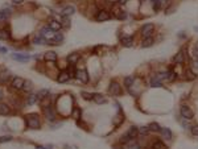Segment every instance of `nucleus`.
Returning a JSON list of instances; mask_svg holds the SVG:
<instances>
[{"label": "nucleus", "instance_id": "1", "mask_svg": "<svg viewBox=\"0 0 198 149\" xmlns=\"http://www.w3.org/2000/svg\"><path fill=\"white\" fill-rule=\"evenodd\" d=\"M137 136H139V128L132 126V127H129V129L122 136L120 143H122V144H128L131 140H135V139L137 137Z\"/></svg>", "mask_w": 198, "mask_h": 149}, {"label": "nucleus", "instance_id": "2", "mask_svg": "<svg viewBox=\"0 0 198 149\" xmlns=\"http://www.w3.org/2000/svg\"><path fill=\"white\" fill-rule=\"evenodd\" d=\"M27 126L32 128V129H38L41 123H40V119L36 114H32V115H28L27 116Z\"/></svg>", "mask_w": 198, "mask_h": 149}, {"label": "nucleus", "instance_id": "3", "mask_svg": "<svg viewBox=\"0 0 198 149\" xmlns=\"http://www.w3.org/2000/svg\"><path fill=\"white\" fill-rule=\"evenodd\" d=\"M180 114L182 116V119H185V120H192L194 118L193 110L189 106H186V104H182V106L180 107Z\"/></svg>", "mask_w": 198, "mask_h": 149}, {"label": "nucleus", "instance_id": "4", "mask_svg": "<svg viewBox=\"0 0 198 149\" xmlns=\"http://www.w3.org/2000/svg\"><path fill=\"white\" fill-rule=\"evenodd\" d=\"M153 32H154V24L152 23H147L144 24V25L141 27V29H140V33L143 37H152V34H153Z\"/></svg>", "mask_w": 198, "mask_h": 149}, {"label": "nucleus", "instance_id": "5", "mask_svg": "<svg viewBox=\"0 0 198 149\" xmlns=\"http://www.w3.org/2000/svg\"><path fill=\"white\" fill-rule=\"evenodd\" d=\"M108 92L114 96H119L122 95V86L118 82H111L110 87H108Z\"/></svg>", "mask_w": 198, "mask_h": 149}, {"label": "nucleus", "instance_id": "6", "mask_svg": "<svg viewBox=\"0 0 198 149\" xmlns=\"http://www.w3.org/2000/svg\"><path fill=\"white\" fill-rule=\"evenodd\" d=\"M111 19V15H110V12L108 11H106V9H101V11H98V13L97 16H95V20L99 23H103V21H107V20H110Z\"/></svg>", "mask_w": 198, "mask_h": 149}, {"label": "nucleus", "instance_id": "7", "mask_svg": "<svg viewBox=\"0 0 198 149\" xmlns=\"http://www.w3.org/2000/svg\"><path fill=\"white\" fill-rule=\"evenodd\" d=\"M75 78H77L79 82L82 83H87L89 82V74L87 71L83 69V70H75Z\"/></svg>", "mask_w": 198, "mask_h": 149}, {"label": "nucleus", "instance_id": "8", "mask_svg": "<svg viewBox=\"0 0 198 149\" xmlns=\"http://www.w3.org/2000/svg\"><path fill=\"white\" fill-rule=\"evenodd\" d=\"M186 50L185 49H181L178 53L174 55V58H173V61L177 63V65H182V63L185 62V59H186Z\"/></svg>", "mask_w": 198, "mask_h": 149}, {"label": "nucleus", "instance_id": "9", "mask_svg": "<svg viewBox=\"0 0 198 149\" xmlns=\"http://www.w3.org/2000/svg\"><path fill=\"white\" fill-rule=\"evenodd\" d=\"M40 34L42 36V37H45L48 41H49V40H51L55 36V33H54V30H51L49 27H45V28H42L41 30H40Z\"/></svg>", "mask_w": 198, "mask_h": 149}, {"label": "nucleus", "instance_id": "10", "mask_svg": "<svg viewBox=\"0 0 198 149\" xmlns=\"http://www.w3.org/2000/svg\"><path fill=\"white\" fill-rule=\"evenodd\" d=\"M44 115H45V118H46L48 120H50V122L55 120V112H54V110H53V107H50V106L44 107Z\"/></svg>", "mask_w": 198, "mask_h": 149}, {"label": "nucleus", "instance_id": "11", "mask_svg": "<svg viewBox=\"0 0 198 149\" xmlns=\"http://www.w3.org/2000/svg\"><path fill=\"white\" fill-rule=\"evenodd\" d=\"M120 42H122V45L124 46V48H131V46L133 45L135 40H133L132 36H124V37L120 38Z\"/></svg>", "mask_w": 198, "mask_h": 149}, {"label": "nucleus", "instance_id": "12", "mask_svg": "<svg viewBox=\"0 0 198 149\" xmlns=\"http://www.w3.org/2000/svg\"><path fill=\"white\" fill-rule=\"evenodd\" d=\"M71 78L70 76V74H69V71L67 70H62L61 73L58 74V76H57V82H59V83H65V82H67Z\"/></svg>", "mask_w": 198, "mask_h": 149}, {"label": "nucleus", "instance_id": "13", "mask_svg": "<svg viewBox=\"0 0 198 149\" xmlns=\"http://www.w3.org/2000/svg\"><path fill=\"white\" fill-rule=\"evenodd\" d=\"M12 58L15 61H20V62H28L30 59L29 54H20V53H13L12 54Z\"/></svg>", "mask_w": 198, "mask_h": 149}, {"label": "nucleus", "instance_id": "14", "mask_svg": "<svg viewBox=\"0 0 198 149\" xmlns=\"http://www.w3.org/2000/svg\"><path fill=\"white\" fill-rule=\"evenodd\" d=\"M62 40H63V34L62 33H55V36L51 40H49L48 44H49V45H59V44L62 42Z\"/></svg>", "mask_w": 198, "mask_h": 149}, {"label": "nucleus", "instance_id": "15", "mask_svg": "<svg viewBox=\"0 0 198 149\" xmlns=\"http://www.w3.org/2000/svg\"><path fill=\"white\" fill-rule=\"evenodd\" d=\"M75 12V8L73 5H66L62 8L61 11V16H65V17H69V16H71Z\"/></svg>", "mask_w": 198, "mask_h": 149}, {"label": "nucleus", "instance_id": "16", "mask_svg": "<svg viewBox=\"0 0 198 149\" xmlns=\"http://www.w3.org/2000/svg\"><path fill=\"white\" fill-rule=\"evenodd\" d=\"M160 133L162 136V139H165V140H172L173 139V133H172V131H170V128H161V131H160Z\"/></svg>", "mask_w": 198, "mask_h": 149}, {"label": "nucleus", "instance_id": "17", "mask_svg": "<svg viewBox=\"0 0 198 149\" xmlns=\"http://www.w3.org/2000/svg\"><path fill=\"white\" fill-rule=\"evenodd\" d=\"M24 84H25V80H24L23 78H15L13 82H12V86H13L15 88H17V90H20V88L24 87Z\"/></svg>", "mask_w": 198, "mask_h": 149}, {"label": "nucleus", "instance_id": "18", "mask_svg": "<svg viewBox=\"0 0 198 149\" xmlns=\"http://www.w3.org/2000/svg\"><path fill=\"white\" fill-rule=\"evenodd\" d=\"M44 58H45V61H48V62H55L57 61V54H55L54 51H46Z\"/></svg>", "mask_w": 198, "mask_h": 149}, {"label": "nucleus", "instance_id": "19", "mask_svg": "<svg viewBox=\"0 0 198 149\" xmlns=\"http://www.w3.org/2000/svg\"><path fill=\"white\" fill-rule=\"evenodd\" d=\"M79 61V54L78 53H71V54H69L67 55V62L70 63V65H75Z\"/></svg>", "mask_w": 198, "mask_h": 149}, {"label": "nucleus", "instance_id": "20", "mask_svg": "<svg viewBox=\"0 0 198 149\" xmlns=\"http://www.w3.org/2000/svg\"><path fill=\"white\" fill-rule=\"evenodd\" d=\"M135 75H127L126 78H124V86L127 87V88H131L133 86V83H135Z\"/></svg>", "mask_w": 198, "mask_h": 149}, {"label": "nucleus", "instance_id": "21", "mask_svg": "<svg viewBox=\"0 0 198 149\" xmlns=\"http://www.w3.org/2000/svg\"><path fill=\"white\" fill-rule=\"evenodd\" d=\"M48 27H49L51 30H54V32H57V30H59V29L62 28V27H61V23L57 21V20H50V21H49V25H48Z\"/></svg>", "mask_w": 198, "mask_h": 149}, {"label": "nucleus", "instance_id": "22", "mask_svg": "<svg viewBox=\"0 0 198 149\" xmlns=\"http://www.w3.org/2000/svg\"><path fill=\"white\" fill-rule=\"evenodd\" d=\"M33 44H36V45H45V44H48V40H46L45 37H42V36L38 33V34L33 38Z\"/></svg>", "mask_w": 198, "mask_h": 149}, {"label": "nucleus", "instance_id": "23", "mask_svg": "<svg viewBox=\"0 0 198 149\" xmlns=\"http://www.w3.org/2000/svg\"><path fill=\"white\" fill-rule=\"evenodd\" d=\"M154 44V38L153 37H145L141 41V46L143 48H150Z\"/></svg>", "mask_w": 198, "mask_h": 149}, {"label": "nucleus", "instance_id": "24", "mask_svg": "<svg viewBox=\"0 0 198 149\" xmlns=\"http://www.w3.org/2000/svg\"><path fill=\"white\" fill-rule=\"evenodd\" d=\"M127 149H143V148L140 145V143L135 139V140H131V141L127 144Z\"/></svg>", "mask_w": 198, "mask_h": 149}, {"label": "nucleus", "instance_id": "25", "mask_svg": "<svg viewBox=\"0 0 198 149\" xmlns=\"http://www.w3.org/2000/svg\"><path fill=\"white\" fill-rule=\"evenodd\" d=\"M149 149H168V147H166L162 141H160V140H156V141L152 143V147Z\"/></svg>", "mask_w": 198, "mask_h": 149}, {"label": "nucleus", "instance_id": "26", "mask_svg": "<svg viewBox=\"0 0 198 149\" xmlns=\"http://www.w3.org/2000/svg\"><path fill=\"white\" fill-rule=\"evenodd\" d=\"M93 99H94V102L97 103V104H103V103H106V102H107V99H106L102 94H94Z\"/></svg>", "mask_w": 198, "mask_h": 149}, {"label": "nucleus", "instance_id": "27", "mask_svg": "<svg viewBox=\"0 0 198 149\" xmlns=\"http://www.w3.org/2000/svg\"><path fill=\"white\" fill-rule=\"evenodd\" d=\"M81 114H82V110L79 107H74L73 111H71V116H73V118L77 120V122L81 119Z\"/></svg>", "mask_w": 198, "mask_h": 149}, {"label": "nucleus", "instance_id": "28", "mask_svg": "<svg viewBox=\"0 0 198 149\" xmlns=\"http://www.w3.org/2000/svg\"><path fill=\"white\" fill-rule=\"evenodd\" d=\"M149 84H150V87H153V88H156V87H162V82H161V80H158L156 76L150 78Z\"/></svg>", "mask_w": 198, "mask_h": 149}, {"label": "nucleus", "instance_id": "29", "mask_svg": "<svg viewBox=\"0 0 198 149\" xmlns=\"http://www.w3.org/2000/svg\"><path fill=\"white\" fill-rule=\"evenodd\" d=\"M11 16V11L9 9H3L0 11V23L2 21H5V20Z\"/></svg>", "mask_w": 198, "mask_h": 149}, {"label": "nucleus", "instance_id": "30", "mask_svg": "<svg viewBox=\"0 0 198 149\" xmlns=\"http://www.w3.org/2000/svg\"><path fill=\"white\" fill-rule=\"evenodd\" d=\"M152 9H153V12H158L160 11V8H161V0H152Z\"/></svg>", "mask_w": 198, "mask_h": 149}, {"label": "nucleus", "instance_id": "31", "mask_svg": "<svg viewBox=\"0 0 198 149\" xmlns=\"http://www.w3.org/2000/svg\"><path fill=\"white\" fill-rule=\"evenodd\" d=\"M148 128H149V131L150 132H160L161 131V127H160V124L158 123H150L149 126H148Z\"/></svg>", "mask_w": 198, "mask_h": 149}, {"label": "nucleus", "instance_id": "32", "mask_svg": "<svg viewBox=\"0 0 198 149\" xmlns=\"http://www.w3.org/2000/svg\"><path fill=\"white\" fill-rule=\"evenodd\" d=\"M9 76H11L9 71H8V70H3L2 73H0V82H5V80L9 79Z\"/></svg>", "mask_w": 198, "mask_h": 149}, {"label": "nucleus", "instance_id": "33", "mask_svg": "<svg viewBox=\"0 0 198 149\" xmlns=\"http://www.w3.org/2000/svg\"><path fill=\"white\" fill-rule=\"evenodd\" d=\"M49 90H46V88H44V90H40L38 91V94H37V98L38 99H45L46 96H49Z\"/></svg>", "mask_w": 198, "mask_h": 149}, {"label": "nucleus", "instance_id": "34", "mask_svg": "<svg viewBox=\"0 0 198 149\" xmlns=\"http://www.w3.org/2000/svg\"><path fill=\"white\" fill-rule=\"evenodd\" d=\"M185 75H186V76H185V78H186V79H188V80H194V79H196V78H197V75H196V74H194V73H193V71H192V70H190V69H188V70H186V73H185Z\"/></svg>", "mask_w": 198, "mask_h": 149}, {"label": "nucleus", "instance_id": "35", "mask_svg": "<svg viewBox=\"0 0 198 149\" xmlns=\"http://www.w3.org/2000/svg\"><path fill=\"white\" fill-rule=\"evenodd\" d=\"M149 128L148 127H140V128H139V135H140V136H147V135H148L149 133Z\"/></svg>", "mask_w": 198, "mask_h": 149}, {"label": "nucleus", "instance_id": "36", "mask_svg": "<svg viewBox=\"0 0 198 149\" xmlns=\"http://www.w3.org/2000/svg\"><path fill=\"white\" fill-rule=\"evenodd\" d=\"M61 27L63 28H69L70 27V21H69V17H65V16H62V19H61Z\"/></svg>", "mask_w": 198, "mask_h": 149}, {"label": "nucleus", "instance_id": "37", "mask_svg": "<svg viewBox=\"0 0 198 149\" xmlns=\"http://www.w3.org/2000/svg\"><path fill=\"white\" fill-rule=\"evenodd\" d=\"M9 114V108L5 104H0V115H8Z\"/></svg>", "mask_w": 198, "mask_h": 149}, {"label": "nucleus", "instance_id": "38", "mask_svg": "<svg viewBox=\"0 0 198 149\" xmlns=\"http://www.w3.org/2000/svg\"><path fill=\"white\" fill-rule=\"evenodd\" d=\"M9 38V33L5 29H0V40H8Z\"/></svg>", "mask_w": 198, "mask_h": 149}, {"label": "nucleus", "instance_id": "39", "mask_svg": "<svg viewBox=\"0 0 198 149\" xmlns=\"http://www.w3.org/2000/svg\"><path fill=\"white\" fill-rule=\"evenodd\" d=\"M37 95H34V94H32L28 96V104H34L36 103V100H37Z\"/></svg>", "mask_w": 198, "mask_h": 149}, {"label": "nucleus", "instance_id": "40", "mask_svg": "<svg viewBox=\"0 0 198 149\" xmlns=\"http://www.w3.org/2000/svg\"><path fill=\"white\" fill-rule=\"evenodd\" d=\"M190 132H192L193 136L198 137V124H196V126H193V127H190Z\"/></svg>", "mask_w": 198, "mask_h": 149}, {"label": "nucleus", "instance_id": "41", "mask_svg": "<svg viewBox=\"0 0 198 149\" xmlns=\"http://www.w3.org/2000/svg\"><path fill=\"white\" fill-rule=\"evenodd\" d=\"M82 96H83V99H86V100H91V99H93V96H94V95L83 91V92H82Z\"/></svg>", "mask_w": 198, "mask_h": 149}, {"label": "nucleus", "instance_id": "42", "mask_svg": "<svg viewBox=\"0 0 198 149\" xmlns=\"http://www.w3.org/2000/svg\"><path fill=\"white\" fill-rule=\"evenodd\" d=\"M11 140H12L11 136H3V137H0V143H8Z\"/></svg>", "mask_w": 198, "mask_h": 149}, {"label": "nucleus", "instance_id": "43", "mask_svg": "<svg viewBox=\"0 0 198 149\" xmlns=\"http://www.w3.org/2000/svg\"><path fill=\"white\" fill-rule=\"evenodd\" d=\"M193 55H194V58L198 61V42L196 44V46H194V51H193Z\"/></svg>", "mask_w": 198, "mask_h": 149}, {"label": "nucleus", "instance_id": "44", "mask_svg": "<svg viewBox=\"0 0 198 149\" xmlns=\"http://www.w3.org/2000/svg\"><path fill=\"white\" fill-rule=\"evenodd\" d=\"M36 149H51V147L50 145H48V147H44V145H38Z\"/></svg>", "mask_w": 198, "mask_h": 149}, {"label": "nucleus", "instance_id": "45", "mask_svg": "<svg viewBox=\"0 0 198 149\" xmlns=\"http://www.w3.org/2000/svg\"><path fill=\"white\" fill-rule=\"evenodd\" d=\"M24 90H29V88H30V83H28V82H25V84H24Z\"/></svg>", "mask_w": 198, "mask_h": 149}, {"label": "nucleus", "instance_id": "46", "mask_svg": "<svg viewBox=\"0 0 198 149\" xmlns=\"http://www.w3.org/2000/svg\"><path fill=\"white\" fill-rule=\"evenodd\" d=\"M0 53H7V49L3 46H0Z\"/></svg>", "mask_w": 198, "mask_h": 149}, {"label": "nucleus", "instance_id": "47", "mask_svg": "<svg viewBox=\"0 0 198 149\" xmlns=\"http://www.w3.org/2000/svg\"><path fill=\"white\" fill-rule=\"evenodd\" d=\"M127 3V0H119V4H124Z\"/></svg>", "mask_w": 198, "mask_h": 149}, {"label": "nucleus", "instance_id": "48", "mask_svg": "<svg viewBox=\"0 0 198 149\" xmlns=\"http://www.w3.org/2000/svg\"><path fill=\"white\" fill-rule=\"evenodd\" d=\"M23 0H13V3H16V4H19V3H21Z\"/></svg>", "mask_w": 198, "mask_h": 149}]
</instances>
